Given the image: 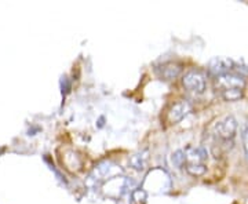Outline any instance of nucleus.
I'll list each match as a JSON object with an SVG mask.
<instances>
[{
  "label": "nucleus",
  "instance_id": "nucleus-5",
  "mask_svg": "<svg viewBox=\"0 0 248 204\" xmlns=\"http://www.w3.org/2000/svg\"><path fill=\"white\" fill-rule=\"evenodd\" d=\"M192 110L190 104L185 101V99H181L175 102L172 107L170 108L169 112H167V120H169L171 125H177L181 120H184L186 116L189 115V112Z\"/></svg>",
  "mask_w": 248,
  "mask_h": 204
},
{
  "label": "nucleus",
  "instance_id": "nucleus-9",
  "mask_svg": "<svg viewBox=\"0 0 248 204\" xmlns=\"http://www.w3.org/2000/svg\"><path fill=\"white\" fill-rule=\"evenodd\" d=\"M148 151H141L138 152V153H135L133 155L130 160H128V163H130V166L133 167L134 170H137V171H143L145 167H146V164H148Z\"/></svg>",
  "mask_w": 248,
  "mask_h": 204
},
{
  "label": "nucleus",
  "instance_id": "nucleus-13",
  "mask_svg": "<svg viewBox=\"0 0 248 204\" xmlns=\"http://www.w3.org/2000/svg\"><path fill=\"white\" fill-rule=\"evenodd\" d=\"M131 199L135 204H145L148 200V192L145 189H135L131 192Z\"/></svg>",
  "mask_w": 248,
  "mask_h": 204
},
{
  "label": "nucleus",
  "instance_id": "nucleus-14",
  "mask_svg": "<svg viewBox=\"0 0 248 204\" xmlns=\"http://www.w3.org/2000/svg\"><path fill=\"white\" fill-rule=\"evenodd\" d=\"M241 142H243V149H244L246 159L248 160V120L241 128Z\"/></svg>",
  "mask_w": 248,
  "mask_h": 204
},
{
  "label": "nucleus",
  "instance_id": "nucleus-2",
  "mask_svg": "<svg viewBox=\"0 0 248 204\" xmlns=\"http://www.w3.org/2000/svg\"><path fill=\"white\" fill-rule=\"evenodd\" d=\"M237 128H239V123L233 116H223L214 126V134L221 142H232L236 137Z\"/></svg>",
  "mask_w": 248,
  "mask_h": 204
},
{
  "label": "nucleus",
  "instance_id": "nucleus-11",
  "mask_svg": "<svg viewBox=\"0 0 248 204\" xmlns=\"http://www.w3.org/2000/svg\"><path fill=\"white\" fill-rule=\"evenodd\" d=\"M219 94H221V97L223 98L225 101H239L240 98H243V95H244V90H228V91H223V93H219Z\"/></svg>",
  "mask_w": 248,
  "mask_h": 204
},
{
  "label": "nucleus",
  "instance_id": "nucleus-10",
  "mask_svg": "<svg viewBox=\"0 0 248 204\" xmlns=\"http://www.w3.org/2000/svg\"><path fill=\"white\" fill-rule=\"evenodd\" d=\"M185 170L186 173L192 177H202L205 174L207 167H205V164H186Z\"/></svg>",
  "mask_w": 248,
  "mask_h": 204
},
{
  "label": "nucleus",
  "instance_id": "nucleus-1",
  "mask_svg": "<svg viewBox=\"0 0 248 204\" xmlns=\"http://www.w3.org/2000/svg\"><path fill=\"white\" fill-rule=\"evenodd\" d=\"M120 174H123V170L120 169V166H117L112 161H101L98 166H95V169L93 170L90 175V181L94 182L95 185H99L109 179L119 178Z\"/></svg>",
  "mask_w": 248,
  "mask_h": 204
},
{
  "label": "nucleus",
  "instance_id": "nucleus-3",
  "mask_svg": "<svg viewBox=\"0 0 248 204\" xmlns=\"http://www.w3.org/2000/svg\"><path fill=\"white\" fill-rule=\"evenodd\" d=\"M182 86L189 93L193 94H203L207 87V79L203 72L200 71H189L186 72L182 78Z\"/></svg>",
  "mask_w": 248,
  "mask_h": 204
},
{
  "label": "nucleus",
  "instance_id": "nucleus-4",
  "mask_svg": "<svg viewBox=\"0 0 248 204\" xmlns=\"http://www.w3.org/2000/svg\"><path fill=\"white\" fill-rule=\"evenodd\" d=\"M244 86H246L244 76H241L239 73H234V72H229V73L222 75L219 78H215V89L219 93L234 89L244 90Z\"/></svg>",
  "mask_w": 248,
  "mask_h": 204
},
{
  "label": "nucleus",
  "instance_id": "nucleus-6",
  "mask_svg": "<svg viewBox=\"0 0 248 204\" xmlns=\"http://www.w3.org/2000/svg\"><path fill=\"white\" fill-rule=\"evenodd\" d=\"M234 63L231 58H223V57H215L213 58L210 63H208V71L210 73L215 76V78H219L222 75H226L233 69Z\"/></svg>",
  "mask_w": 248,
  "mask_h": 204
},
{
  "label": "nucleus",
  "instance_id": "nucleus-12",
  "mask_svg": "<svg viewBox=\"0 0 248 204\" xmlns=\"http://www.w3.org/2000/svg\"><path fill=\"white\" fill-rule=\"evenodd\" d=\"M172 164L178 167V169H185L186 166V153L185 151H182V149H179L177 151L174 155H172Z\"/></svg>",
  "mask_w": 248,
  "mask_h": 204
},
{
  "label": "nucleus",
  "instance_id": "nucleus-7",
  "mask_svg": "<svg viewBox=\"0 0 248 204\" xmlns=\"http://www.w3.org/2000/svg\"><path fill=\"white\" fill-rule=\"evenodd\" d=\"M156 72H157V75H159L161 79L172 80L181 75V72H182V65L178 63L170 61V63H161L159 68L156 69Z\"/></svg>",
  "mask_w": 248,
  "mask_h": 204
},
{
  "label": "nucleus",
  "instance_id": "nucleus-8",
  "mask_svg": "<svg viewBox=\"0 0 248 204\" xmlns=\"http://www.w3.org/2000/svg\"><path fill=\"white\" fill-rule=\"evenodd\" d=\"M186 153V164H205L208 160V152L204 146L187 148Z\"/></svg>",
  "mask_w": 248,
  "mask_h": 204
}]
</instances>
